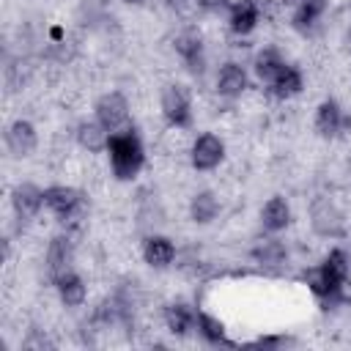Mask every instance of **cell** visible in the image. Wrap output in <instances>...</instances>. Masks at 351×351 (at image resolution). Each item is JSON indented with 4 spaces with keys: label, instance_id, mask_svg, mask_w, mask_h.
<instances>
[{
    "label": "cell",
    "instance_id": "1",
    "mask_svg": "<svg viewBox=\"0 0 351 351\" xmlns=\"http://www.w3.org/2000/svg\"><path fill=\"white\" fill-rule=\"evenodd\" d=\"M348 277H351V258L343 247H332L324 261L318 266H313L304 280H307V288L313 291V296L329 307V304H337L343 296H346V285H348Z\"/></svg>",
    "mask_w": 351,
    "mask_h": 351
},
{
    "label": "cell",
    "instance_id": "2",
    "mask_svg": "<svg viewBox=\"0 0 351 351\" xmlns=\"http://www.w3.org/2000/svg\"><path fill=\"white\" fill-rule=\"evenodd\" d=\"M104 154L110 162V173L118 181H134L145 167V145H143L134 126L112 132Z\"/></svg>",
    "mask_w": 351,
    "mask_h": 351
},
{
    "label": "cell",
    "instance_id": "3",
    "mask_svg": "<svg viewBox=\"0 0 351 351\" xmlns=\"http://www.w3.org/2000/svg\"><path fill=\"white\" fill-rule=\"evenodd\" d=\"M159 112L170 129H189L195 121V110H192V96L186 85L181 82L165 85L159 93Z\"/></svg>",
    "mask_w": 351,
    "mask_h": 351
},
{
    "label": "cell",
    "instance_id": "4",
    "mask_svg": "<svg viewBox=\"0 0 351 351\" xmlns=\"http://www.w3.org/2000/svg\"><path fill=\"white\" fill-rule=\"evenodd\" d=\"M44 208L60 222H71L85 214V195L77 186L52 184V186H44Z\"/></svg>",
    "mask_w": 351,
    "mask_h": 351
},
{
    "label": "cell",
    "instance_id": "5",
    "mask_svg": "<svg viewBox=\"0 0 351 351\" xmlns=\"http://www.w3.org/2000/svg\"><path fill=\"white\" fill-rule=\"evenodd\" d=\"M93 118L112 134L121 132L126 126H132V110H129V99L121 90H107L93 101Z\"/></svg>",
    "mask_w": 351,
    "mask_h": 351
},
{
    "label": "cell",
    "instance_id": "6",
    "mask_svg": "<svg viewBox=\"0 0 351 351\" xmlns=\"http://www.w3.org/2000/svg\"><path fill=\"white\" fill-rule=\"evenodd\" d=\"M225 162V140L214 132H200L189 145V165L197 173H211Z\"/></svg>",
    "mask_w": 351,
    "mask_h": 351
},
{
    "label": "cell",
    "instance_id": "7",
    "mask_svg": "<svg viewBox=\"0 0 351 351\" xmlns=\"http://www.w3.org/2000/svg\"><path fill=\"white\" fill-rule=\"evenodd\" d=\"M348 126H351V118L346 115V110H343V104L337 99L318 101L315 115H313V129H315L318 137L337 140V137H343L348 132Z\"/></svg>",
    "mask_w": 351,
    "mask_h": 351
},
{
    "label": "cell",
    "instance_id": "8",
    "mask_svg": "<svg viewBox=\"0 0 351 351\" xmlns=\"http://www.w3.org/2000/svg\"><path fill=\"white\" fill-rule=\"evenodd\" d=\"M5 151L14 156V159H27L36 148H38V129L33 121L27 118H16L5 126Z\"/></svg>",
    "mask_w": 351,
    "mask_h": 351
},
{
    "label": "cell",
    "instance_id": "9",
    "mask_svg": "<svg viewBox=\"0 0 351 351\" xmlns=\"http://www.w3.org/2000/svg\"><path fill=\"white\" fill-rule=\"evenodd\" d=\"M173 49L189 74L206 71V44H203V36L197 30H181L173 38Z\"/></svg>",
    "mask_w": 351,
    "mask_h": 351
},
{
    "label": "cell",
    "instance_id": "10",
    "mask_svg": "<svg viewBox=\"0 0 351 351\" xmlns=\"http://www.w3.org/2000/svg\"><path fill=\"white\" fill-rule=\"evenodd\" d=\"M11 208L16 214V219L30 222L41 214L44 208V186L33 184V181H19L11 189Z\"/></svg>",
    "mask_w": 351,
    "mask_h": 351
},
{
    "label": "cell",
    "instance_id": "11",
    "mask_svg": "<svg viewBox=\"0 0 351 351\" xmlns=\"http://www.w3.org/2000/svg\"><path fill=\"white\" fill-rule=\"evenodd\" d=\"M214 88H217V93H219L222 99L236 101V99H241V96L247 93V88H250V74H247V69H244L241 63L228 60V63L219 66V71H217V77H214Z\"/></svg>",
    "mask_w": 351,
    "mask_h": 351
},
{
    "label": "cell",
    "instance_id": "12",
    "mask_svg": "<svg viewBox=\"0 0 351 351\" xmlns=\"http://www.w3.org/2000/svg\"><path fill=\"white\" fill-rule=\"evenodd\" d=\"M44 263H47V274H49V280H58L63 271L74 269V241H71L66 233L52 236L49 244H47Z\"/></svg>",
    "mask_w": 351,
    "mask_h": 351
},
{
    "label": "cell",
    "instance_id": "13",
    "mask_svg": "<svg viewBox=\"0 0 351 351\" xmlns=\"http://www.w3.org/2000/svg\"><path fill=\"white\" fill-rule=\"evenodd\" d=\"M293 222V211H291V203L282 197V195H271L263 206H261V228L269 233V236H277L282 230H288Z\"/></svg>",
    "mask_w": 351,
    "mask_h": 351
},
{
    "label": "cell",
    "instance_id": "14",
    "mask_svg": "<svg viewBox=\"0 0 351 351\" xmlns=\"http://www.w3.org/2000/svg\"><path fill=\"white\" fill-rule=\"evenodd\" d=\"M261 22V8L255 0H233L228 8V27L233 36H250L255 33Z\"/></svg>",
    "mask_w": 351,
    "mask_h": 351
},
{
    "label": "cell",
    "instance_id": "15",
    "mask_svg": "<svg viewBox=\"0 0 351 351\" xmlns=\"http://www.w3.org/2000/svg\"><path fill=\"white\" fill-rule=\"evenodd\" d=\"M140 252H143V261H145L151 269H167V266H173V261H176V244H173L170 236H162V233L145 236Z\"/></svg>",
    "mask_w": 351,
    "mask_h": 351
},
{
    "label": "cell",
    "instance_id": "16",
    "mask_svg": "<svg viewBox=\"0 0 351 351\" xmlns=\"http://www.w3.org/2000/svg\"><path fill=\"white\" fill-rule=\"evenodd\" d=\"M52 285H55V293H58L60 304H66V307H71V310H74V307H82V304L88 302V285H85L82 274L74 271V269L63 271L58 280H52Z\"/></svg>",
    "mask_w": 351,
    "mask_h": 351
},
{
    "label": "cell",
    "instance_id": "17",
    "mask_svg": "<svg viewBox=\"0 0 351 351\" xmlns=\"http://www.w3.org/2000/svg\"><path fill=\"white\" fill-rule=\"evenodd\" d=\"M285 55L277 49V47H263V49H258L255 52V60H252V74H255V80L263 85V88H269L271 82H274V77L285 69Z\"/></svg>",
    "mask_w": 351,
    "mask_h": 351
},
{
    "label": "cell",
    "instance_id": "18",
    "mask_svg": "<svg viewBox=\"0 0 351 351\" xmlns=\"http://www.w3.org/2000/svg\"><path fill=\"white\" fill-rule=\"evenodd\" d=\"M222 214V200L214 189H197L189 197V219L195 225H211Z\"/></svg>",
    "mask_w": 351,
    "mask_h": 351
},
{
    "label": "cell",
    "instance_id": "19",
    "mask_svg": "<svg viewBox=\"0 0 351 351\" xmlns=\"http://www.w3.org/2000/svg\"><path fill=\"white\" fill-rule=\"evenodd\" d=\"M165 326H167L170 335L186 337L197 326V310L192 304H186V302H170L165 307Z\"/></svg>",
    "mask_w": 351,
    "mask_h": 351
},
{
    "label": "cell",
    "instance_id": "20",
    "mask_svg": "<svg viewBox=\"0 0 351 351\" xmlns=\"http://www.w3.org/2000/svg\"><path fill=\"white\" fill-rule=\"evenodd\" d=\"M329 0H293V11H291V27L299 33H310L318 19L324 16Z\"/></svg>",
    "mask_w": 351,
    "mask_h": 351
},
{
    "label": "cell",
    "instance_id": "21",
    "mask_svg": "<svg viewBox=\"0 0 351 351\" xmlns=\"http://www.w3.org/2000/svg\"><path fill=\"white\" fill-rule=\"evenodd\" d=\"M274 99H293V96H299L302 90H304V74H302V69L299 66H293V63H285V69L274 77V82L266 88Z\"/></svg>",
    "mask_w": 351,
    "mask_h": 351
},
{
    "label": "cell",
    "instance_id": "22",
    "mask_svg": "<svg viewBox=\"0 0 351 351\" xmlns=\"http://www.w3.org/2000/svg\"><path fill=\"white\" fill-rule=\"evenodd\" d=\"M74 137H77V145L85 148L88 154H104V151H107V143H110V132H107L96 118L80 121Z\"/></svg>",
    "mask_w": 351,
    "mask_h": 351
},
{
    "label": "cell",
    "instance_id": "23",
    "mask_svg": "<svg viewBox=\"0 0 351 351\" xmlns=\"http://www.w3.org/2000/svg\"><path fill=\"white\" fill-rule=\"evenodd\" d=\"M340 211L329 203V200H318L313 206V228L321 233V236H337L340 233Z\"/></svg>",
    "mask_w": 351,
    "mask_h": 351
},
{
    "label": "cell",
    "instance_id": "24",
    "mask_svg": "<svg viewBox=\"0 0 351 351\" xmlns=\"http://www.w3.org/2000/svg\"><path fill=\"white\" fill-rule=\"evenodd\" d=\"M195 332H197L208 346H225V343H228V329H225V324H222L217 315L206 313V310H197V326H195Z\"/></svg>",
    "mask_w": 351,
    "mask_h": 351
},
{
    "label": "cell",
    "instance_id": "25",
    "mask_svg": "<svg viewBox=\"0 0 351 351\" xmlns=\"http://www.w3.org/2000/svg\"><path fill=\"white\" fill-rule=\"evenodd\" d=\"M252 258L258 261V266H282L288 261V250L277 239H266L252 250Z\"/></svg>",
    "mask_w": 351,
    "mask_h": 351
},
{
    "label": "cell",
    "instance_id": "26",
    "mask_svg": "<svg viewBox=\"0 0 351 351\" xmlns=\"http://www.w3.org/2000/svg\"><path fill=\"white\" fill-rule=\"evenodd\" d=\"M195 3H197V8H203L206 14H219V11L230 8L233 0H195Z\"/></svg>",
    "mask_w": 351,
    "mask_h": 351
},
{
    "label": "cell",
    "instance_id": "27",
    "mask_svg": "<svg viewBox=\"0 0 351 351\" xmlns=\"http://www.w3.org/2000/svg\"><path fill=\"white\" fill-rule=\"evenodd\" d=\"M282 343H288V340H285V337H261V340H255V346H263V348L282 346Z\"/></svg>",
    "mask_w": 351,
    "mask_h": 351
},
{
    "label": "cell",
    "instance_id": "28",
    "mask_svg": "<svg viewBox=\"0 0 351 351\" xmlns=\"http://www.w3.org/2000/svg\"><path fill=\"white\" fill-rule=\"evenodd\" d=\"M49 38H52L55 44H60V41L66 38V30H63L60 25H52V27H49Z\"/></svg>",
    "mask_w": 351,
    "mask_h": 351
},
{
    "label": "cell",
    "instance_id": "29",
    "mask_svg": "<svg viewBox=\"0 0 351 351\" xmlns=\"http://www.w3.org/2000/svg\"><path fill=\"white\" fill-rule=\"evenodd\" d=\"M123 3H129V5H137V3H143V0H123Z\"/></svg>",
    "mask_w": 351,
    "mask_h": 351
},
{
    "label": "cell",
    "instance_id": "30",
    "mask_svg": "<svg viewBox=\"0 0 351 351\" xmlns=\"http://www.w3.org/2000/svg\"><path fill=\"white\" fill-rule=\"evenodd\" d=\"M348 44H351V33H348Z\"/></svg>",
    "mask_w": 351,
    "mask_h": 351
}]
</instances>
